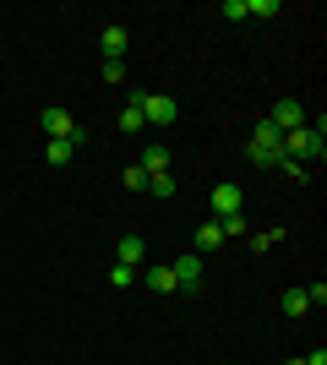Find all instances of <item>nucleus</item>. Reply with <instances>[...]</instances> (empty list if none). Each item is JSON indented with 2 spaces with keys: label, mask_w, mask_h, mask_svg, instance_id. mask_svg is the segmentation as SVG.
<instances>
[{
  "label": "nucleus",
  "mask_w": 327,
  "mask_h": 365,
  "mask_svg": "<svg viewBox=\"0 0 327 365\" xmlns=\"http://www.w3.org/2000/svg\"><path fill=\"white\" fill-rule=\"evenodd\" d=\"M273 240H284V229H273V235H251V251H267Z\"/></svg>",
  "instance_id": "22"
},
{
  "label": "nucleus",
  "mask_w": 327,
  "mask_h": 365,
  "mask_svg": "<svg viewBox=\"0 0 327 365\" xmlns=\"http://www.w3.org/2000/svg\"><path fill=\"white\" fill-rule=\"evenodd\" d=\"M251 142H256V148H273V153H284V131H279L273 120H262V125H256V137H251Z\"/></svg>",
  "instance_id": "12"
},
{
  "label": "nucleus",
  "mask_w": 327,
  "mask_h": 365,
  "mask_svg": "<svg viewBox=\"0 0 327 365\" xmlns=\"http://www.w3.org/2000/svg\"><path fill=\"white\" fill-rule=\"evenodd\" d=\"M142 125H147V120H142V93H137V98L120 109V131H142Z\"/></svg>",
  "instance_id": "14"
},
{
  "label": "nucleus",
  "mask_w": 327,
  "mask_h": 365,
  "mask_svg": "<svg viewBox=\"0 0 327 365\" xmlns=\"http://www.w3.org/2000/svg\"><path fill=\"white\" fill-rule=\"evenodd\" d=\"M322 115H316V125H300L284 137V158H295V164H322Z\"/></svg>",
  "instance_id": "1"
},
{
  "label": "nucleus",
  "mask_w": 327,
  "mask_h": 365,
  "mask_svg": "<svg viewBox=\"0 0 327 365\" xmlns=\"http://www.w3.org/2000/svg\"><path fill=\"white\" fill-rule=\"evenodd\" d=\"M142 175H170V148H147L142 153Z\"/></svg>",
  "instance_id": "11"
},
{
  "label": "nucleus",
  "mask_w": 327,
  "mask_h": 365,
  "mask_svg": "<svg viewBox=\"0 0 327 365\" xmlns=\"http://www.w3.org/2000/svg\"><path fill=\"white\" fill-rule=\"evenodd\" d=\"M267 120H273V125H279V131H284V137H289V131H300V125H306V109H300L295 98H279Z\"/></svg>",
  "instance_id": "5"
},
{
  "label": "nucleus",
  "mask_w": 327,
  "mask_h": 365,
  "mask_svg": "<svg viewBox=\"0 0 327 365\" xmlns=\"http://www.w3.org/2000/svg\"><path fill=\"white\" fill-rule=\"evenodd\" d=\"M306 300H311V305H327V284H322V278H316L311 289H306Z\"/></svg>",
  "instance_id": "23"
},
{
  "label": "nucleus",
  "mask_w": 327,
  "mask_h": 365,
  "mask_svg": "<svg viewBox=\"0 0 327 365\" xmlns=\"http://www.w3.org/2000/svg\"><path fill=\"white\" fill-rule=\"evenodd\" d=\"M246 16H279V0H246Z\"/></svg>",
  "instance_id": "18"
},
{
  "label": "nucleus",
  "mask_w": 327,
  "mask_h": 365,
  "mask_svg": "<svg viewBox=\"0 0 327 365\" xmlns=\"http://www.w3.org/2000/svg\"><path fill=\"white\" fill-rule=\"evenodd\" d=\"M300 365H327V349H316V354H306Z\"/></svg>",
  "instance_id": "24"
},
{
  "label": "nucleus",
  "mask_w": 327,
  "mask_h": 365,
  "mask_svg": "<svg viewBox=\"0 0 327 365\" xmlns=\"http://www.w3.org/2000/svg\"><path fill=\"white\" fill-rule=\"evenodd\" d=\"M115 262H125V267H142V235H120V245H115Z\"/></svg>",
  "instance_id": "10"
},
{
  "label": "nucleus",
  "mask_w": 327,
  "mask_h": 365,
  "mask_svg": "<svg viewBox=\"0 0 327 365\" xmlns=\"http://www.w3.org/2000/svg\"><path fill=\"white\" fill-rule=\"evenodd\" d=\"M306 311H311L306 289H284V317H306Z\"/></svg>",
  "instance_id": "15"
},
{
  "label": "nucleus",
  "mask_w": 327,
  "mask_h": 365,
  "mask_svg": "<svg viewBox=\"0 0 327 365\" xmlns=\"http://www.w3.org/2000/svg\"><path fill=\"white\" fill-rule=\"evenodd\" d=\"M218 229H224V240H229V235H246V213H234V218H224V224H218Z\"/></svg>",
  "instance_id": "21"
},
{
  "label": "nucleus",
  "mask_w": 327,
  "mask_h": 365,
  "mask_svg": "<svg viewBox=\"0 0 327 365\" xmlns=\"http://www.w3.org/2000/svg\"><path fill=\"white\" fill-rule=\"evenodd\" d=\"M109 284H115V289H125V284H137V267H125V262H115V267H109Z\"/></svg>",
  "instance_id": "16"
},
{
  "label": "nucleus",
  "mask_w": 327,
  "mask_h": 365,
  "mask_svg": "<svg viewBox=\"0 0 327 365\" xmlns=\"http://www.w3.org/2000/svg\"><path fill=\"white\" fill-rule=\"evenodd\" d=\"M142 284H147L153 294H175V273L170 267H142Z\"/></svg>",
  "instance_id": "9"
},
{
  "label": "nucleus",
  "mask_w": 327,
  "mask_h": 365,
  "mask_svg": "<svg viewBox=\"0 0 327 365\" xmlns=\"http://www.w3.org/2000/svg\"><path fill=\"white\" fill-rule=\"evenodd\" d=\"M38 125H44V137H49V142H71V131H77V120H71L61 104H49L44 115H38Z\"/></svg>",
  "instance_id": "4"
},
{
  "label": "nucleus",
  "mask_w": 327,
  "mask_h": 365,
  "mask_svg": "<svg viewBox=\"0 0 327 365\" xmlns=\"http://www.w3.org/2000/svg\"><path fill=\"white\" fill-rule=\"evenodd\" d=\"M71 153H77L71 142H49V148H44V164L49 169H66V164H71Z\"/></svg>",
  "instance_id": "13"
},
{
  "label": "nucleus",
  "mask_w": 327,
  "mask_h": 365,
  "mask_svg": "<svg viewBox=\"0 0 327 365\" xmlns=\"http://www.w3.org/2000/svg\"><path fill=\"white\" fill-rule=\"evenodd\" d=\"M125 44H131V38H125V28H104V33H98V49H104V61H120Z\"/></svg>",
  "instance_id": "8"
},
{
  "label": "nucleus",
  "mask_w": 327,
  "mask_h": 365,
  "mask_svg": "<svg viewBox=\"0 0 327 365\" xmlns=\"http://www.w3.org/2000/svg\"><path fill=\"white\" fill-rule=\"evenodd\" d=\"M170 273H175V289H186V294H197L207 284V267H202V257L197 251H180V257L170 262Z\"/></svg>",
  "instance_id": "2"
},
{
  "label": "nucleus",
  "mask_w": 327,
  "mask_h": 365,
  "mask_svg": "<svg viewBox=\"0 0 327 365\" xmlns=\"http://www.w3.org/2000/svg\"><path fill=\"white\" fill-rule=\"evenodd\" d=\"M218 245H224L218 218H202V224H197V257H207V251H218Z\"/></svg>",
  "instance_id": "7"
},
{
  "label": "nucleus",
  "mask_w": 327,
  "mask_h": 365,
  "mask_svg": "<svg viewBox=\"0 0 327 365\" xmlns=\"http://www.w3.org/2000/svg\"><path fill=\"white\" fill-rule=\"evenodd\" d=\"M207 207H213L218 224H224V218H234V213H240V185H213V202H207Z\"/></svg>",
  "instance_id": "6"
},
{
  "label": "nucleus",
  "mask_w": 327,
  "mask_h": 365,
  "mask_svg": "<svg viewBox=\"0 0 327 365\" xmlns=\"http://www.w3.org/2000/svg\"><path fill=\"white\" fill-rule=\"evenodd\" d=\"M120 180L131 185V191H147V175H142V164H131V169H125V175H120Z\"/></svg>",
  "instance_id": "20"
},
{
  "label": "nucleus",
  "mask_w": 327,
  "mask_h": 365,
  "mask_svg": "<svg viewBox=\"0 0 327 365\" xmlns=\"http://www.w3.org/2000/svg\"><path fill=\"white\" fill-rule=\"evenodd\" d=\"M142 120L147 125H175L180 120V104H175L170 93H142Z\"/></svg>",
  "instance_id": "3"
},
{
  "label": "nucleus",
  "mask_w": 327,
  "mask_h": 365,
  "mask_svg": "<svg viewBox=\"0 0 327 365\" xmlns=\"http://www.w3.org/2000/svg\"><path fill=\"white\" fill-rule=\"evenodd\" d=\"M147 191L153 197H175V175H147Z\"/></svg>",
  "instance_id": "17"
},
{
  "label": "nucleus",
  "mask_w": 327,
  "mask_h": 365,
  "mask_svg": "<svg viewBox=\"0 0 327 365\" xmlns=\"http://www.w3.org/2000/svg\"><path fill=\"white\" fill-rule=\"evenodd\" d=\"M98 76H104L109 88H115V82H120V76H125V61H104V66H98Z\"/></svg>",
  "instance_id": "19"
}]
</instances>
